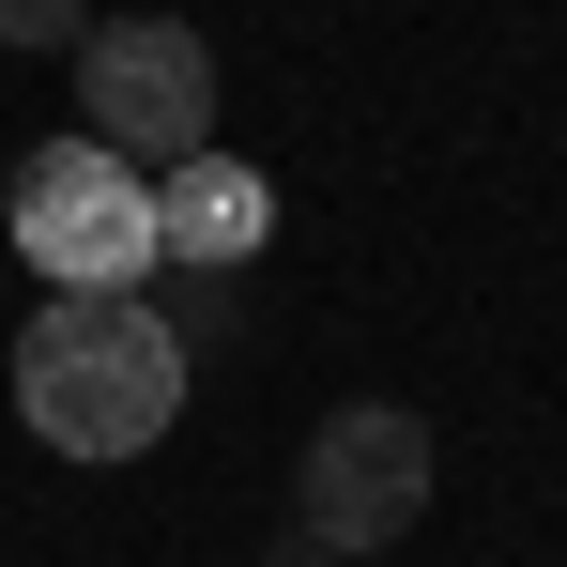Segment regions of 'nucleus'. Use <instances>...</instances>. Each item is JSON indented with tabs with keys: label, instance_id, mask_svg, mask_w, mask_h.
Masks as SVG:
<instances>
[{
	"label": "nucleus",
	"instance_id": "nucleus-3",
	"mask_svg": "<svg viewBox=\"0 0 567 567\" xmlns=\"http://www.w3.org/2000/svg\"><path fill=\"white\" fill-rule=\"evenodd\" d=\"M291 522H307L322 567L399 553V537L430 522V414H399V399H338V414L307 430V461H291Z\"/></svg>",
	"mask_w": 567,
	"mask_h": 567
},
{
	"label": "nucleus",
	"instance_id": "nucleus-4",
	"mask_svg": "<svg viewBox=\"0 0 567 567\" xmlns=\"http://www.w3.org/2000/svg\"><path fill=\"white\" fill-rule=\"evenodd\" d=\"M62 62H78V138H107L123 169H169L215 138V47L185 16H93Z\"/></svg>",
	"mask_w": 567,
	"mask_h": 567
},
{
	"label": "nucleus",
	"instance_id": "nucleus-2",
	"mask_svg": "<svg viewBox=\"0 0 567 567\" xmlns=\"http://www.w3.org/2000/svg\"><path fill=\"white\" fill-rule=\"evenodd\" d=\"M0 230H16V261L47 291H154V169H123L107 138H47V154H16V185H0Z\"/></svg>",
	"mask_w": 567,
	"mask_h": 567
},
{
	"label": "nucleus",
	"instance_id": "nucleus-8",
	"mask_svg": "<svg viewBox=\"0 0 567 567\" xmlns=\"http://www.w3.org/2000/svg\"><path fill=\"white\" fill-rule=\"evenodd\" d=\"M307 567H322V553H307Z\"/></svg>",
	"mask_w": 567,
	"mask_h": 567
},
{
	"label": "nucleus",
	"instance_id": "nucleus-6",
	"mask_svg": "<svg viewBox=\"0 0 567 567\" xmlns=\"http://www.w3.org/2000/svg\"><path fill=\"white\" fill-rule=\"evenodd\" d=\"M154 322H169L185 353H230V338L261 322V291H246V261H154Z\"/></svg>",
	"mask_w": 567,
	"mask_h": 567
},
{
	"label": "nucleus",
	"instance_id": "nucleus-5",
	"mask_svg": "<svg viewBox=\"0 0 567 567\" xmlns=\"http://www.w3.org/2000/svg\"><path fill=\"white\" fill-rule=\"evenodd\" d=\"M154 246H169V261H261V246H277V185H261L230 138H199V154L154 169Z\"/></svg>",
	"mask_w": 567,
	"mask_h": 567
},
{
	"label": "nucleus",
	"instance_id": "nucleus-1",
	"mask_svg": "<svg viewBox=\"0 0 567 567\" xmlns=\"http://www.w3.org/2000/svg\"><path fill=\"white\" fill-rule=\"evenodd\" d=\"M199 353L154 322V291H31L16 322V430L47 461H138L185 430Z\"/></svg>",
	"mask_w": 567,
	"mask_h": 567
},
{
	"label": "nucleus",
	"instance_id": "nucleus-7",
	"mask_svg": "<svg viewBox=\"0 0 567 567\" xmlns=\"http://www.w3.org/2000/svg\"><path fill=\"white\" fill-rule=\"evenodd\" d=\"M93 0H0V47H78Z\"/></svg>",
	"mask_w": 567,
	"mask_h": 567
}]
</instances>
